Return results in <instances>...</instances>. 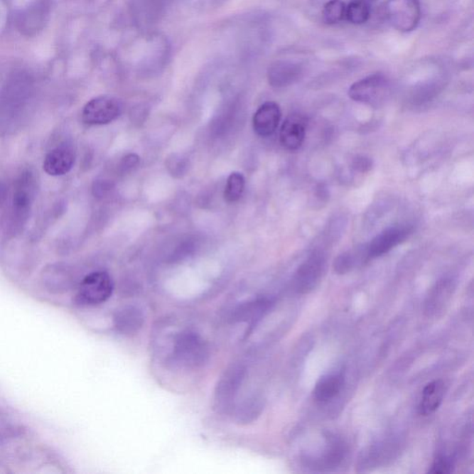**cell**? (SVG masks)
Returning <instances> with one entry per match:
<instances>
[{"mask_svg": "<svg viewBox=\"0 0 474 474\" xmlns=\"http://www.w3.org/2000/svg\"><path fill=\"white\" fill-rule=\"evenodd\" d=\"M210 355V345L200 333L183 330L173 338L167 363L173 368L195 370L204 366Z\"/></svg>", "mask_w": 474, "mask_h": 474, "instance_id": "cell-1", "label": "cell"}, {"mask_svg": "<svg viewBox=\"0 0 474 474\" xmlns=\"http://www.w3.org/2000/svg\"><path fill=\"white\" fill-rule=\"evenodd\" d=\"M247 376L246 363L231 364L220 377L214 392V406L222 414H232Z\"/></svg>", "mask_w": 474, "mask_h": 474, "instance_id": "cell-2", "label": "cell"}, {"mask_svg": "<svg viewBox=\"0 0 474 474\" xmlns=\"http://www.w3.org/2000/svg\"><path fill=\"white\" fill-rule=\"evenodd\" d=\"M274 299L262 296L239 303L230 311L228 316L229 323L232 324H246L247 329L244 333V341L262 322L266 315L271 311L274 306Z\"/></svg>", "mask_w": 474, "mask_h": 474, "instance_id": "cell-3", "label": "cell"}, {"mask_svg": "<svg viewBox=\"0 0 474 474\" xmlns=\"http://www.w3.org/2000/svg\"><path fill=\"white\" fill-rule=\"evenodd\" d=\"M384 12L387 19L394 29L402 33L411 32L420 23V0H387Z\"/></svg>", "mask_w": 474, "mask_h": 474, "instance_id": "cell-4", "label": "cell"}, {"mask_svg": "<svg viewBox=\"0 0 474 474\" xmlns=\"http://www.w3.org/2000/svg\"><path fill=\"white\" fill-rule=\"evenodd\" d=\"M113 287V281L108 273L94 271L82 279L76 295V302L85 306L102 304L111 298Z\"/></svg>", "mask_w": 474, "mask_h": 474, "instance_id": "cell-5", "label": "cell"}, {"mask_svg": "<svg viewBox=\"0 0 474 474\" xmlns=\"http://www.w3.org/2000/svg\"><path fill=\"white\" fill-rule=\"evenodd\" d=\"M120 101L112 96H100L88 101L82 112V122L88 125L111 124L121 115Z\"/></svg>", "mask_w": 474, "mask_h": 474, "instance_id": "cell-6", "label": "cell"}, {"mask_svg": "<svg viewBox=\"0 0 474 474\" xmlns=\"http://www.w3.org/2000/svg\"><path fill=\"white\" fill-rule=\"evenodd\" d=\"M389 84L381 73L369 75L351 85L348 95L357 102L378 105L387 96Z\"/></svg>", "mask_w": 474, "mask_h": 474, "instance_id": "cell-7", "label": "cell"}, {"mask_svg": "<svg viewBox=\"0 0 474 474\" xmlns=\"http://www.w3.org/2000/svg\"><path fill=\"white\" fill-rule=\"evenodd\" d=\"M325 269V259L322 253L315 252L301 267L293 277V286L299 293H308L316 289L323 278Z\"/></svg>", "mask_w": 474, "mask_h": 474, "instance_id": "cell-8", "label": "cell"}, {"mask_svg": "<svg viewBox=\"0 0 474 474\" xmlns=\"http://www.w3.org/2000/svg\"><path fill=\"white\" fill-rule=\"evenodd\" d=\"M414 228L409 225H394L385 229L365 244L368 259L378 258L399 246L411 235Z\"/></svg>", "mask_w": 474, "mask_h": 474, "instance_id": "cell-9", "label": "cell"}, {"mask_svg": "<svg viewBox=\"0 0 474 474\" xmlns=\"http://www.w3.org/2000/svg\"><path fill=\"white\" fill-rule=\"evenodd\" d=\"M75 151L71 145L63 144L45 155L43 169L50 176H63L75 163Z\"/></svg>", "mask_w": 474, "mask_h": 474, "instance_id": "cell-10", "label": "cell"}, {"mask_svg": "<svg viewBox=\"0 0 474 474\" xmlns=\"http://www.w3.org/2000/svg\"><path fill=\"white\" fill-rule=\"evenodd\" d=\"M306 128H307V121L304 116L298 113L290 114L281 128V145L287 151H298L304 142Z\"/></svg>", "mask_w": 474, "mask_h": 474, "instance_id": "cell-11", "label": "cell"}, {"mask_svg": "<svg viewBox=\"0 0 474 474\" xmlns=\"http://www.w3.org/2000/svg\"><path fill=\"white\" fill-rule=\"evenodd\" d=\"M455 284L451 279L439 281L429 292L424 302V313L428 317H436L444 313L453 296Z\"/></svg>", "mask_w": 474, "mask_h": 474, "instance_id": "cell-12", "label": "cell"}, {"mask_svg": "<svg viewBox=\"0 0 474 474\" xmlns=\"http://www.w3.org/2000/svg\"><path fill=\"white\" fill-rule=\"evenodd\" d=\"M280 120V107L273 101H269L262 104L254 114V131L259 136H271L279 126Z\"/></svg>", "mask_w": 474, "mask_h": 474, "instance_id": "cell-13", "label": "cell"}, {"mask_svg": "<svg viewBox=\"0 0 474 474\" xmlns=\"http://www.w3.org/2000/svg\"><path fill=\"white\" fill-rule=\"evenodd\" d=\"M145 323V315L139 307L124 306L113 315V325L116 331L122 335H133L139 332Z\"/></svg>", "mask_w": 474, "mask_h": 474, "instance_id": "cell-14", "label": "cell"}, {"mask_svg": "<svg viewBox=\"0 0 474 474\" xmlns=\"http://www.w3.org/2000/svg\"><path fill=\"white\" fill-rule=\"evenodd\" d=\"M36 180L33 174L26 172L18 180L14 192L15 212L20 219H24L29 212L31 204L35 198Z\"/></svg>", "mask_w": 474, "mask_h": 474, "instance_id": "cell-15", "label": "cell"}, {"mask_svg": "<svg viewBox=\"0 0 474 474\" xmlns=\"http://www.w3.org/2000/svg\"><path fill=\"white\" fill-rule=\"evenodd\" d=\"M345 384L343 372H333L323 376L315 385L313 394L315 399L319 402H327L335 399L341 392Z\"/></svg>", "mask_w": 474, "mask_h": 474, "instance_id": "cell-16", "label": "cell"}, {"mask_svg": "<svg viewBox=\"0 0 474 474\" xmlns=\"http://www.w3.org/2000/svg\"><path fill=\"white\" fill-rule=\"evenodd\" d=\"M301 75V67L296 64L277 61L269 70L268 79L274 87H284L298 81Z\"/></svg>", "mask_w": 474, "mask_h": 474, "instance_id": "cell-17", "label": "cell"}, {"mask_svg": "<svg viewBox=\"0 0 474 474\" xmlns=\"http://www.w3.org/2000/svg\"><path fill=\"white\" fill-rule=\"evenodd\" d=\"M263 406L264 403L259 394H249L237 402L231 415L238 424H250L261 415Z\"/></svg>", "mask_w": 474, "mask_h": 474, "instance_id": "cell-18", "label": "cell"}, {"mask_svg": "<svg viewBox=\"0 0 474 474\" xmlns=\"http://www.w3.org/2000/svg\"><path fill=\"white\" fill-rule=\"evenodd\" d=\"M445 385L443 380H434L424 387L423 397L419 405V414L429 416L438 409L444 399Z\"/></svg>", "mask_w": 474, "mask_h": 474, "instance_id": "cell-19", "label": "cell"}, {"mask_svg": "<svg viewBox=\"0 0 474 474\" xmlns=\"http://www.w3.org/2000/svg\"><path fill=\"white\" fill-rule=\"evenodd\" d=\"M42 280L45 289L53 293L68 291L72 284L71 277L63 265H51L45 269Z\"/></svg>", "mask_w": 474, "mask_h": 474, "instance_id": "cell-20", "label": "cell"}, {"mask_svg": "<svg viewBox=\"0 0 474 474\" xmlns=\"http://www.w3.org/2000/svg\"><path fill=\"white\" fill-rule=\"evenodd\" d=\"M371 17V5L368 0H353L347 6L345 19L350 23L360 26L367 23Z\"/></svg>", "mask_w": 474, "mask_h": 474, "instance_id": "cell-21", "label": "cell"}, {"mask_svg": "<svg viewBox=\"0 0 474 474\" xmlns=\"http://www.w3.org/2000/svg\"><path fill=\"white\" fill-rule=\"evenodd\" d=\"M360 258L362 259L363 261H368L365 246L360 247V249H357L356 250H351V252L341 254V255L338 256V258L335 259L333 267H335V270L338 274H347L348 271H351V269L354 267Z\"/></svg>", "mask_w": 474, "mask_h": 474, "instance_id": "cell-22", "label": "cell"}, {"mask_svg": "<svg viewBox=\"0 0 474 474\" xmlns=\"http://www.w3.org/2000/svg\"><path fill=\"white\" fill-rule=\"evenodd\" d=\"M347 5L343 0H329L324 5L323 20L328 26H333L345 19Z\"/></svg>", "mask_w": 474, "mask_h": 474, "instance_id": "cell-23", "label": "cell"}, {"mask_svg": "<svg viewBox=\"0 0 474 474\" xmlns=\"http://www.w3.org/2000/svg\"><path fill=\"white\" fill-rule=\"evenodd\" d=\"M246 180L242 173H232L228 177L225 190V198L228 203H234L242 197Z\"/></svg>", "mask_w": 474, "mask_h": 474, "instance_id": "cell-24", "label": "cell"}, {"mask_svg": "<svg viewBox=\"0 0 474 474\" xmlns=\"http://www.w3.org/2000/svg\"><path fill=\"white\" fill-rule=\"evenodd\" d=\"M453 469L454 463L451 458L446 457V456H439L433 461L428 473L433 474H448L453 472Z\"/></svg>", "mask_w": 474, "mask_h": 474, "instance_id": "cell-25", "label": "cell"}, {"mask_svg": "<svg viewBox=\"0 0 474 474\" xmlns=\"http://www.w3.org/2000/svg\"><path fill=\"white\" fill-rule=\"evenodd\" d=\"M352 166L357 172L366 173L372 169V162L369 158L360 156V157L355 158Z\"/></svg>", "mask_w": 474, "mask_h": 474, "instance_id": "cell-26", "label": "cell"}, {"mask_svg": "<svg viewBox=\"0 0 474 474\" xmlns=\"http://www.w3.org/2000/svg\"><path fill=\"white\" fill-rule=\"evenodd\" d=\"M140 158L136 154L127 155L126 157L122 158V170L124 172H129L131 169L139 166Z\"/></svg>", "mask_w": 474, "mask_h": 474, "instance_id": "cell-27", "label": "cell"}]
</instances>
